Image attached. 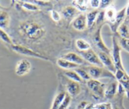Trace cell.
<instances>
[{"label": "cell", "mask_w": 129, "mask_h": 109, "mask_svg": "<svg viewBox=\"0 0 129 109\" xmlns=\"http://www.w3.org/2000/svg\"><path fill=\"white\" fill-rule=\"evenodd\" d=\"M117 13V12L116 11V9L115 8L114 6H110L109 7L106 8L105 11V16L107 20L113 24L115 20Z\"/></svg>", "instance_id": "cell-19"}, {"label": "cell", "mask_w": 129, "mask_h": 109, "mask_svg": "<svg viewBox=\"0 0 129 109\" xmlns=\"http://www.w3.org/2000/svg\"><path fill=\"white\" fill-rule=\"evenodd\" d=\"M112 109H118V108L117 107V106H113V107H112Z\"/></svg>", "instance_id": "cell-38"}, {"label": "cell", "mask_w": 129, "mask_h": 109, "mask_svg": "<svg viewBox=\"0 0 129 109\" xmlns=\"http://www.w3.org/2000/svg\"><path fill=\"white\" fill-rule=\"evenodd\" d=\"M76 46L81 51H86L91 49V45L88 41L83 39H78L76 41Z\"/></svg>", "instance_id": "cell-22"}, {"label": "cell", "mask_w": 129, "mask_h": 109, "mask_svg": "<svg viewBox=\"0 0 129 109\" xmlns=\"http://www.w3.org/2000/svg\"><path fill=\"white\" fill-rule=\"evenodd\" d=\"M74 70H75L76 72L79 74V76L81 77V79L83 80V81H88L89 80H90L91 79V76H89L88 72H87L84 68L79 67V68H76Z\"/></svg>", "instance_id": "cell-26"}, {"label": "cell", "mask_w": 129, "mask_h": 109, "mask_svg": "<svg viewBox=\"0 0 129 109\" xmlns=\"http://www.w3.org/2000/svg\"><path fill=\"white\" fill-rule=\"evenodd\" d=\"M98 57L105 68L108 69L110 72L115 73L117 69H116L114 62H113V58L112 57H111V55L104 53V52L101 51L100 53H98Z\"/></svg>", "instance_id": "cell-8"}, {"label": "cell", "mask_w": 129, "mask_h": 109, "mask_svg": "<svg viewBox=\"0 0 129 109\" xmlns=\"http://www.w3.org/2000/svg\"><path fill=\"white\" fill-rule=\"evenodd\" d=\"M50 15H51V18L52 19V20L55 22L60 21V19H61L60 13L55 10H51V11H50Z\"/></svg>", "instance_id": "cell-31"}, {"label": "cell", "mask_w": 129, "mask_h": 109, "mask_svg": "<svg viewBox=\"0 0 129 109\" xmlns=\"http://www.w3.org/2000/svg\"><path fill=\"white\" fill-rule=\"evenodd\" d=\"M31 68V63L27 59H21L16 63L15 73L18 76H23L29 73Z\"/></svg>", "instance_id": "cell-7"}, {"label": "cell", "mask_w": 129, "mask_h": 109, "mask_svg": "<svg viewBox=\"0 0 129 109\" xmlns=\"http://www.w3.org/2000/svg\"><path fill=\"white\" fill-rule=\"evenodd\" d=\"M11 47L14 51H15L17 53H19V54L28 56V57H34V58H40V59L44 60H50V59L47 57H45L44 55H42L40 54L39 53H37V52L33 51L32 49H30L28 48H26L25 46H23L13 44L11 45Z\"/></svg>", "instance_id": "cell-3"}, {"label": "cell", "mask_w": 129, "mask_h": 109, "mask_svg": "<svg viewBox=\"0 0 129 109\" xmlns=\"http://www.w3.org/2000/svg\"><path fill=\"white\" fill-rule=\"evenodd\" d=\"M61 58L79 66L86 63V60L83 58L82 56H80L74 52H69V53H66L64 55L62 56Z\"/></svg>", "instance_id": "cell-11"}, {"label": "cell", "mask_w": 129, "mask_h": 109, "mask_svg": "<svg viewBox=\"0 0 129 109\" xmlns=\"http://www.w3.org/2000/svg\"><path fill=\"white\" fill-rule=\"evenodd\" d=\"M87 86L95 96L99 98L105 96V90L106 88L105 84L100 82L98 80L91 79L87 81Z\"/></svg>", "instance_id": "cell-4"}, {"label": "cell", "mask_w": 129, "mask_h": 109, "mask_svg": "<svg viewBox=\"0 0 129 109\" xmlns=\"http://www.w3.org/2000/svg\"><path fill=\"white\" fill-rule=\"evenodd\" d=\"M79 11L73 6H67L62 11V15L64 16V19L66 20H71L72 19H74L76 16H78Z\"/></svg>", "instance_id": "cell-12"}, {"label": "cell", "mask_w": 129, "mask_h": 109, "mask_svg": "<svg viewBox=\"0 0 129 109\" xmlns=\"http://www.w3.org/2000/svg\"><path fill=\"white\" fill-rule=\"evenodd\" d=\"M117 31L120 38L129 39V22L127 19H125L120 25L117 29Z\"/></svg>", "instance_id": "cell-17"}, {"label": "cell", "mask_w": 129, "mask_h": 109, "mask_svg": "<svg viewBox=\"0 0 129 109\" xmlns=\"http://www.w3.org/2000/svg\"><path fill=\"white\" fill-rule=\"evenodd\" d=\"M126 15H127V16H129V3L127 5V9H126Z\"/></svg>", "instance_id": "cell-37"}, {"label": "cell", "mask_w": 129, "mask_h": 109, "mask_svg": "<svg viewBox=\"0 0 129 109\" xmlns=\"http://www.w3.org/2000/svg\"><path fill=\"white\" fill-rule=\"evenodd\" d=\"M113 58L116 69L124 70L121 60V46L115 36L113 37Z\"/></svg>", "instance_id": "cell-5"}, {"label": "cell", "mask_w": 129, "mask_h": 109, "mask_svg": "<svg viewBox=\"0 0 129 109\" xmlns=\"http://www.w3.org/2000/svg\"><path fill=\"white\" fill-rule=\"evenodd\" d=\"M10 22V16L5 10H0V29H5L8 27Z\"/></svg>", "instance_id": "cell-18"}, {"label": "cell", "mask_w": 129, "mask_h": 109, "mask_svg": "<svg viewBox=\"0 0 129 109\" xmlns=\"http://www.w3.org/2000/svg\"><path fill=\"white\" fill-rule=\"evenodd\" d=\"M88 102H87V101H81V102L78 105V106H77V109H84L86 108V105H88Z\"/></svg>", "instance_id": "cell-34"}, {"label": "cell", "mask_w": 129, "mask_h": 109, "mask_svg": "<svg viewBox=\"0 0 129 109\" xmlns=\"http://www.w3.org/2000/svg\"><path fill=\"white\" fill-rule=\"evenodd\" d=\"M64 74L67 77H68L71 81H74V82H78V83L83 82V80L82 79L81 77L79 76V74L75 70H68L64 73Z\"/></svg>", "instance_id": "cell-24"}, {"label": "cell", "mask_w": 129, "mask_h": 109, "mask_svg": "<svg viewBox=\"0 0 129 109\" xmlns=\"http://www.w3.org/2000/svg\"><path fill=\"white\" fill-rule=\"evenodd\" d=\"M112 107L110 103H100L94 105V109H112Z\"/></svg>", "instance_id": "cell-30"}, {"label": "cell", "mask_w": 129, "mask_h": 109, "mask_svg": "<svg viewBox=\"0 0 129 109\" xmlns=\"http://www.w3.org/2000/svg\"><path fill=\"white\" fill-rule=\"evenodd\" d=\"M66 94L67 93L66 92H60L59 93H58L55 96V98H54V101H53L52 105L51 108L50 109H59V106L61 105L62 102L63 101L64 99L65 98Z\"/></svg>", "instance_id": "cell-21"}, {"label": "cell", "mask_w": 129, "mask_h": 109, "mask_svg": "<svg viewBox=\"0 0 129 109\" xmlns=\"http://www.w3.org/2000/svg\"><path fill=\"white\" fill-rule=\"evenodd\" d=\"M84 69L88 72L91 79H93L98 80L99 79L105 78V77L116 79L115 76L112 72L103 67L91 66V67H87Z\"/></svg>", "instance_id": "cell-2"}, {"label": "cell", "mask_w": 129, "mask_h": 109, "mask_svg": "<svg viewBox=\"0 0 129 109\" xmlns=\"http://www.w3.org/2000/svg\"><path fill=\"white\" fill-rule=\"evenodd\" d=\"M66 89L68 93L71 96H76L80 93L81 87L79 83L73 81H69L66 84Z\"/></svg>", "instance_id": "cell-14"}, {"label": "cell", "mask_w": 129, "mask_h": 109, "mask_svg": "<svg viewBox=\"0 0 129 109\" xmlns=\"http://www.w3.org/2000/svg\"><path fill=\"white\" fill-rule=\"evenodd\" d=\"M118 83L113 82L107 86L105 90V96L108 99H112L118 91Z\"/></svg>", "instance_id": "cell-16"}, {"label": "cell", "mask_w": 129, "mask_h": 109, "mask_svg": "<svg viewBox=\"0 0 129 109\" xmlns=\"http://www.w3.org/2000/svg\"><path fill=\"white\" fill-rule=\"evenodd\" d=\"M119 44L122 48L129 52V39L120 38L119 39Z\"/></svg>", "instance_id": "cell-29"}, {"label": "cell", "mask_w": 129, "mask_h": 109, "mask_svg": "<svg viewBox=\"0 0 129 109\" xmlns=\"http://www.w3.org/2000/svg\"><path fill=\"white\" fill-rule=\"evenodd\" d=\"M71 102V96L69 94L67 93L66 95L65 98L64 99L63 101L62 102L59 109H67L68 106H69V105H70Z\"/></svg>", "instance_id": "cell-28"}, {"label": "cell", "mask_w": 129, "mask_h": 109, "mask_svg": "<svg viewBox=\"0 0 129 109\" xmlns=\"http://www.w3.org/2000/svg\"><path fill=\"white\" fill-rule=\"evenodd\" d=\"M21 6L25 10H28V11H38V10H40L39 6L32 2H27V1L21 2Z\"/></svg>", "instance_id": "cell-25"}, {"label": "cell", "mask_w": 129, "mask_h": 109, "mask_svg": "<svg viewBox=\"0 0 129 109\" xmlns=\"http://www.w3.org/2000/svg\"><path fill=\"white\" fill-rule=\"evenodd\" d=\"M72 5L79 11H86L89 6V1H73Z\"/></svg>", "instance_id": "cell-20"}, {"label": "cell", "mask_w": 129, "mask_h": 109, "mask_svg": "<svg viewBox=\"0 0 129 109\" xmlns=\"http://www.w3.org/2000/svg\"><path fill=\"white\" fill-rule=\"evenodd\" d=\"M112 3V1H108V0H102L100 1V8L101 9H105L109 7L111 5V3Z\"/></svg>", "instance_id": "cell-32"}, {"label": "cell", "mask_w": 129, "mask_h": 109, "mask_svg": "<svg viewBox=\"0 0 129 109\" xmlns=\"http://www.w3.org/2000/svg\"><path fill=\"white\" fill-rule=\"evenodd\" d=\"M125 91V89H124V87L122 86V84H118V92L119 94H123V93Z\"/></svg>", "instance_id": "cell-35"}, {"label": "cell", "mask_w": 129, "mask_h": 109, "mask_svg": "<svg viewBox=\"0 0 129 109\" xmlns=\"http://www.w3.org/2000/svg\"><path fill=\"white\" fill-rule=\"evenodd\" d=\"M100 1H98V0L89 1V6H91L93 8H100Z\"/></svg>", "instance_id": "cell-33"}, {"label": "cell", "mask_w": 129, "mask_h": 109, "mask_svg": "<svg viewBox=\"0 0 129 109\" xmlns=\"http://www.w3.org/2000/svg\"><path fill=\"white\" fill-rule=\"evenodd\" d=\"M100 13L99 11L98 10H93V11H89L86 14V19H87V24L88 27H91L95 22L96 19L98 17V14Z\"/></svg>", "instance_id": "cell-23"}, {"label": "cell", "mask_w": 129, "mask_h": 109, "mask_svg": "<svg viewBox=\"0 0 129 109\" xmlns=\"http://www.w3.org/2000/svg\"><path fill=\"white\" fill-rule=\"evenodd\" d=\"M0 39L5 43H7L9 44H13L12 41V39L10 38V35L2 29H0Z\"/></svg>", "instance_id": "cell-27"}, {"label": "cell", "mask_w": 129, "mask_h": 109, "mask_svg": "<svg viewBox=\"0 0 129 109\" xmlns=\"http://www.w3.org/2000/svg\"><path fill=\"white\" fill-rule=\"evenodd\" d=\"M57 65L59 66V67L62 68H64V69H66V70H70L71 69H74L75 70L76 68H79L80 66L78 65L75 64L74 63H72V62H69V61L66 60L65 59H63L60 57V58H58L57 60Z\"/></svg>", "instance_id": "cell-15"}, {"label": "cell", "mask_w": 129, "mask_h": 109, "mask_svg": "<svg viewBox=\"0 0 129 109\" xmlns=\"http://www.w3.org/2000/svg\"><path fill=\"white\" fill-rule=\"evenodd\" d=\"M73 26L76 30L78 31H83L85 30L88 27L86 15L84 13L79 14L73 20Z\"/></svg>", "instance_id": "cell-9"}, {"label": "cell", "mask_w": 129, "mask_h": 109, "mask_svg": "<svg viewBox=\"0 0 129 109\" xmlns=\"http://www.w3.org/2000/svg\"><path fill=\"white\" fill-rule=\"evenodd\" d=\"M126 9H127V7H124L120 11L117 12L115 22L113 23L112 26V29L113 30V32L117 31L120 25L125 20V16L127 15H126Z\"/></svg>", "instance_id": "cell-13"}, {"label": "cell", "mask_w": 129, "mask_h": 109, "mask_svg": "<svg viewBox=\"0 0 129 109\" xmlns=\"http://www.w3.org/2000/svg\"><path fill=\"white\" fill-rule=\"evenodd\" d=\"M19 31L23 36L30 40H39L46 33L45 27L34 20H26L21 22L19 25Z\"/></svg>", "instance_id": "cell-1"}, {"label": "cell", "mask_w": 129, "mask_h": 109, "mask_svg": "<svg viewBox=\"0 0 129 109\" xmlns=\"http://www.w3.org/2000/svg\"><path fill=\"white\" fill-rule=\"evenodd\" d=\"M101 30H102V27L98 28V29L96 30L95 34H94V38H93V41L94 42V44H96V46L100 49L102 50V52H104V53H106L107 54L111 55L110 50L105 45V44L103 42V39H102V35H101Z\"/></svg>", "instance_id": "cell-10"}, {"label": "cell", "mask_w": 129, "mask_h": 109, "mask_svg": "<svg viewBox=\"0 0 129 109\" xmlns=\"http://www.w3.org/2000/svg\"><path fill=\"white\" fill-rule=\"evenodd\" d=\"M81 55L86 62H89L94 66L99 67H104L98 55L91 48L86 51H81Z\"/></svg>", "instance_id": "cell-6"}, {"label": "cell", "mask_w": 129, "mask_h": 109, "mask_svg": "<svg viewBox=\"0 0 129 109\" xmlns=\"http://www.w3.org/2000/svg\"><path fill=\"white\" fill-rule=\"evenodd\" d=\"M85 109H94V104L88 103V105L86 106Z\"/></svg>", "instance_id": "cell-36"}]
</instances>
